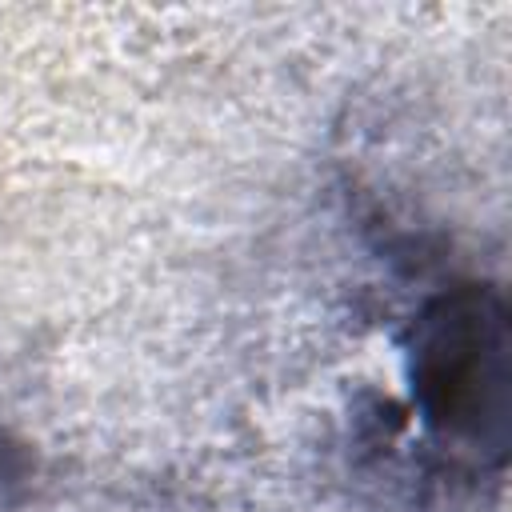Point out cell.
I'll return each mask as SVG.
<instances>
[{
	"label": "cell",
	"instance_id": "1",
	"mask_svg": "<svg viewBox=\"0 0 512 512\" xmlns=\"http://www.w3.org/2000/svg\"><path fill=\"white\" fill-rule=\"evenodd\" d=\"M504 308L488 288H460L420 320L412 376L436 428L500 444L504 424Z\"/></svg>",
	"mask_w": 512,
	"mask_h": 512
},
{
	"label": "cell",
	"instance_id": "2",
	"mask_svg": "<svg viewBox=\"0 0 512 512\" xmlns=\"http://www.w3.org/2000/svg\"><path fill=\"white\" fill-rule=\"evenodd\" d=\"M24 484V456L16 444H8L0 436V508L12 504V492Z\"/></svg>",
	"mask_w": 512,
	"mask_h": 512
}]
</instances>
